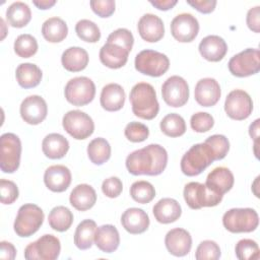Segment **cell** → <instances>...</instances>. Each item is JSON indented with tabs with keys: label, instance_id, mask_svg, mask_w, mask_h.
<instances>
[{
	"label": "cell",
	"instance_id": "obj_1",
	"mask_svg": "<svg viewBox=\"0 0 260 260\" xmlns=\"http://www.w3.org/2000/svg\"><path fill=\"white\" fill-rule=\"evenodd\" d=\"M168 164V152L159 144H149L126 157V168L134 176L160 175Z\"/></svg>",
	"mask_w": 260,
	"mask_h": 260
},
{
	"label": "cell",
	"instance_id": "obj_2",
	"mask_svg": "<svg viewBox=\"0 0 260 260\" xmlns=\"http://www.w3.org/2000/svg\"><path fill=\"white\" fill-rule=\"evenodd\" d=\"M130 103L132 112L138 118L152 120L159 111L156 92L153 86L147 82L136 83L130 91Z\"/></svg>",
	"mask_w": 260,
	"mask_h": 260
},
{
	"label": "cell",
	"instance_id": "obj_3",
	"mask_svg": "<svg viewBox=\"0 0 260 260\" xmlns=\"http://www.w3.org/2000/svg\"><path fill=\"white\" fill-rule=\"evenodd\" d=\"M215 160L212 149L206 143L192 145L181 159V171L188 177L200 175Z\"/></svg>",
	"mask_w": 260,
	"mask_h": 260
},
{
	"label": "cell",
	"instance_id": "obj_4",
	"mask_svg": "<svg viewBox=\"0 0 260 260\" xmlns=\"http://www.w3.org/2000/svg\"><path fill=\"white\" fill-rule=\"evenodd\" d=\"M44 211L36 204L26 203L19 207L13 229L17 236L27 238L39 231L44 222Z\"/></svg>",
	"mask_w": 260,
	"mask_h": 260
},
{
	"label": "cell",
	"instance_id": "obj_5",
	"mask_svg": "<svg viewBox=\"0 0 260 260\" xmlns=\"http://www.w3.org/2000/svg\"><path fill=\"white\" fill-rule=\"evenodd\" d=\"M222 224L231 233H251L258 228L259 216L253 208H232L223 214Z\"/></svg>",
	"mask_w": 260,
	"mask_h": 260
},
{
	"label": "cell",
	"instance_id": "obj_6",
	"mask_svg": "<svg viewBox=\"0 0 260 260\" xmlns=\"http://www.w3.org/2000/svg\"><path fill=\"white\" fill-rule=\"evenodd\" d=\"M183 194L187 205L191 209L216 206L221 202L223 197L207 188L205 184L199 182H190L186 184Z\"/></svg>",
	"mask_w": 260,
	"mask_h": 260
},
{
	"label": "cell",
	"instance_id": "obj_7",
	"mask_svg": "<svg viewBox=\"0 0 260 260\" xmlns=\"http://www.w3.org/2000/svg\"><path fill=\"white\" fill-rule=\"evenodd\" d=\"M21 142L17 135L4 133L0 137V169L3 173H14L20 164Z\"/></svg>",
	"mask_w": 260,
	"mask_h": 260
},
{
	"label": "cell",
	"instance_id": "obj_8",
	"mask_svg": "<svg viewBox=\"0 0 260 260\" xmlns=\"http://www.w3.org/2000/svg\"><path fill=\"white\" fill-rule=\"evenodd\" d=\"M134 64L138 72L151 77H159L168 71L170 60L160 52L143 50L136 55Z\"/></svg>",
	"mask_w": 260,
	"mask_h": 260
},
{
	"label": "cell",
	"instance_id": "obj_9",
	"mask_svg": "<svg viewBox=\"0 0 260 260\" xmlns=\"http://www.w3.org/2000/svg\"><path fill=\"white\" fill-rule=\"evenodd\" d=\"M64 94L70 104L81 107L89 104L95 95V85L86 76H78L70 79L65 85Z\"/></svg>",
	"mask_w": 260,
	"mask_h": 260
},
{
	"label": "cell",
	"instance_id": "obj_10",
	"mask_svg": "<svg viewBox=\"0 0 260 260\" xmlns=\"http://www.w3.org/2000/svg\"><path fill=\"white\" fill-rule=\"evenodd\" d=\"M230 72L237 77L254 75L260 70V51L248 48L233 56L228 64Z\"/></svg>",
	"mask_w": 260,
	"mask_h": 260
},
{
	"label": "cell",
	"instance_id": "obj_11",
	"mask_svg": "<svg viewBox=\"0 0 260 260\" xmlns=\"http://www.w3.org/2000/svg\"><path fill=\"white\" fill-rule=\"evenodd\" d=\"M61 251L60 240L53 235H44L28 244L24 250L26 260H55Z\"/></svg>",
	"mask_w": 260,
	"mask_h": 260
},
{
	"label": "cell",
	"instance_id": "obj_12",
	"mask_svg": "<svg viewBox=\"0 0 260 260\" xmlns=\"http://www.w3.org/2000/svg\"><path fill=\"white\" fill-rule=\"evenodd\" d=\"M62 125L64 130L77 140L89 137L94 131L92 119L86 113L79 110L67 112L63 117Z\"/></svg>",
	"mask_w": 260,
	"mask_h": 260
},
{
	"label": "cell",
	"instance_id": "obj_13",
	"mask_svg": "<svg viewBox=\"0 0 260 260\" xmlns=\"http://www.w3.org/2000/svg\"><path fill=\"white\" fill-rule=\"evenodd\" d=\"M161 95L165 103L173 108L184 106L189 99L187 81L178 75L169 77L161 85Z\"/></svg>",
	"mask_w": 260,
	"mask_h": 260
},
{
	"label": "cell",
	"instance_id": "obj_14",
	"mask_svg": "<svg viewBox=\"0 0 260 260\" xmlns=\"http://www.w3.org/2000/svg\"><path fill=\"white\" fill-rule=\"evenodd\" d=\"M224 111L234 120H245L253 111L251 96L243 89H234L225 98Z\"/></svg>",
	"mask_w": 260,
	"mask_h": 260
},
{
	"label": "cell",
	"instance_id": "obj_15",
	"mask_svg": "<svg viewBox=\"0 0 260 260\" xmlns=\"http://www.w3.org/2000/svg\"><path fill=\"white\" fill-rule=\"evenodd\" d=\"M199 22L191 13H181L171 22L172 36L181 43L192 42L198 35Z\"/></svg>",
	"mask_w": 260,
	"mask_h": 260
},
{
	"label": "cell",
	"instance_id": "obj_16",
	"mask_svg": "<svg viewBox=\"0 0 260 260\" xmlns=\"http://www.w3.org/2000/svg\"><path fill=\"white\" fill-rule=\"evenodd\" d=\"M47 114V103L40 95H29L20 105V116L27 124L38 125L42 123L46 119Z\"/></svg>",
	"mask_w": 260,
	"mask_h": 260
},
{
	"label": "cell",
	"instance_id": "obj_17",
	"mask_svg": "<svg viewBox=\"0 0 260 260\" xmlns=\"http://www.w3.org/2000/svg\"><path fill=\"white\" fill-rule=\"evenodd\" d=\"M221 90L219 83L211 77L200 79L194 89L195 101L202 107H212L220 99Z\"/></svg>",
	"mask_w": 260,
	"mask_h": 260
},
{
	"label": "cell",
	"instance_id": "obj_18",
	"mask_svg": "<svg viewBox=\"0 0 260 260\" xmlns=\"http://www.w3.org/2000/svg\"><path fill=\"white\" fill-rule=\"evenodd\" d=\"M165 244L166 248L172 255L183 257L191 250L192 238L188 231L181 228H176L167 233Z\"/></svg>",
	"mask_w": 260,
	"mask_h": 260
},
{
	"label": "cell",
	"instance_id": "obj_19",
	"mask_svg": "<svg viewBox=\"0 0 260 260\" xmlns=\"http://www.w3.org/2000/svg\"><path fill=\"white\" fill-rule=\"evenodd\" d=\"M71 172L63 165H54L49 167L44 174V182L46 187L57 193L64 192L71 183Z\"/></svg>",
	"mask_w": 260,
	"mask_h": 260
},
{
	"label": "cell",
	"instance_id": "obj_20",
	"mask_svg": "<svg viewBox=\"0 0 260 260\" xmlns=\"http://www.w3.org/2000/svg\"><path fill=\"white\" fill-rule=\"evenodd\" d=\"M140 37L148 43H156L165 35V25L160 17L152 13H146L140 17L137 24Z\"/></svg>",
	"mask_w": 260,
	"mask_h": 260
},
{
	"label": "cell",
	"instance_id": "obj_21",
	"mask_svg": "<svg viewBox=\"0 0 260 260\" xmlns=\"http://www.w3.org/2000/svg\"><path fill=\"white\" fill-rule=\"evenodd\" d=\"M198 49L201 56L207 61L218 62L225 56L228 45L221 37L210 35L201 40Z\"/></svg>",
	"mask_w": 260,
	"mask_h": 260
},
{
	"label": "cell",
	"instance_id": "obj_22",
	"mask_svg": "<svg viewBox=\"0 0 260 260\" xmlns=\"http://www.w3.org/2000/svg\"><path fill=\"white\" fill-rule=\"evenodd\" d=\"M123 228L132 235L144 233L149 226V217L147 213L137 207H131L124 211L121 216Z\"/></svg>",
	"mask_w": 260,
	"mask_h": 260
},
{
	"label": "cell",
	"instance_id": "obj_23",
	"mask_svg": "<svg viewBox=\"0 0 260 260\" xmlns=\"http://www.w3.org/2000/svg\"><path fill=\"white\" fill-rule=\"evenodd\" d=\"M234 182L235 178L230 169L225 167H217L208 174L205 185L213 192L223 196L224 193L233 188Z\"/></svg>",
	"mask_w": 260,
	"mask_h": 260
},
{
	"label": "cell",
	"instance_id": "obj_24",
	"mask_svg": "<svg viewBox=\"0 0 260 260\" xmlns=\"http://www.w3.org/2000/svg\"><path fill=\"white\" fill-rule=\"evenodd\" d=\"M128 55L129 52L125 48L109 42H106L100 50L101 62L111 69L123 67L127 63Z\"/></svg>",
	"mask_w": 260,
	"mask_h": 260
},
{
	"label": "cell",
	"instance_id": "obj_25",
	"mask_svg": "<svg viewBox=\"0 0 260 260\" xmlns=\"http://www.w3.org/2000/svg\"><path fill=\"white\" fill-rule=\"evenodd\" d=\"M100 103L103 109L108 112H116L123 108L125 104V91L118 83L105 85L101 92Z\"/></svg>",
	"mask_w": 260,
	"mask_h": 260
},
{
	"label": "cell",
	"instance_id": "obj_26",
	"mask_svg": "<svg viewBox=\"0 0 260 260\" xmlns=\"http://www.w3.org/2000/svg\"><path fill=\"white\" fill-rule=\"evenodd\" d=\"M152 212L158 222L166 224L179 219L182 214V208L176 199L162 198L154 204Z\"/></svg>",
	"mask_w": 260,
	"mask_h": 260
},
{
	"label": "cell",
	"instance_id": "obj_27",
	"mask_svg": "<svg viewBox=\"0 0 260 260\" xmlns=\"http://www.w3.org/2000/svg\"><path fill=\"white\" fill-rule=\"evenodd\" d=\"M94 244L102 252H115L120 244L118 230L112 224H103L99 226L94 236Z\"/></svg>",
	"mask_w": 260,
	"mask_h": 260
},
{
	"label": "cell",
	"instance_id": "obj_28",
	"mask_svg": "<svg viewBox=\"0 0 260 260\" xmlns=\"http://www.w3.org/2000/svg\"><path fill=\"white\" fill-rule=\"evenodd\" d=\"M70 204L79 211L90 209L96 202L94 189L87 184H79L70 193Z\"/></svg>",
	"mask_w": 260,
	"mask_h": 260
},
{
	"label": "cell",
	"instance_id": "obj_29",
	"mask_svg": "<svg viewBox=\"0 0 260 260\" xmlns=\"http://www.w3.org/2000/svg\"><path fill=\"white\" fill-rule=\"evenodd\" d=\"M69 149L68 140L59 133L48 134L42 142L44 154L51 159H59L65 156Z\"/></svg>",
	"mask_w": 260,
	"mask_h": 260
},
{
	"label": "cell",
	"instance_id": "obj_30",
	"mask_svg": "<svg viewBox=\"0 0 260 260\" xmlns=\"http://www.w3.org/2000/svg\"><path fill=\"white\" fill-rule=\"evenodd\" d=\"M88 60L87 52L80 47H70L66 49L61 57L63 67L70 72H78L85 69Z\"/></svg>",
	"mask_w": 260,
	"mask_h": 260
},
{
	"label": "cell",
	"instance_id": "obj_31",
	"mask_svg": "<svg viewBox=\"0 0 260 260\" xmlns=\"http://www.w3.org/2000/svg\"><path fill=\"white\" fill-rule=\"evenodd\" d=\"M42 76V70L34 63H21L15 71L16 80L23 88L36 87L41 82Z\"/></svg>",
	"mask_w": 260,
	"mask_h": 260
},
{
	"label": "cell",
	"instance_id": "obj_32",
	"mask_svg": "<svg viewBox=\"0 0 260 260\" xmlns=\"http://www.w3.org/2000/svg\"><path fill=\"white\" fill-rule=\"evenodd\" d=\"M42 34L46 41L50 43L62 42L68 34L66 22L57 16L48 18L42 25Z\"/></svg>",
	"mask_w": 260,
	"mask_h": 260
},
{
	"label": "cell",
	"instance_id": "obj_33",
	"mask_svg": "<svg viewBox=\"0 0 260 260\" xmlns=\"http://www.w3.org/2000/svg\"><path fill=\"white\" fill-rule=\"evenodd\" d=\"M96 223L92 219L82 220L76 228L74 233V244L80 250L89 249L94 241L96 232Z\"/></svg>",
	"mask_w": 260,
	"mask_h": 260
},
{
	"label": "cell",
	"instance_id": "obj_34",
	"mask_svg": "<svg viewBox=\"0 0 260 260\" xmlns=\"http://www.w3.org/2000/svg\"><path fill=\"white\" fill-rule=\"evenodd\" d=\"M31 18V11L28 5L24 2L17 1L13 2L8 6L6 10L7 22L13 27H23L25 26Z\"/></svg>",
	"mask_w": 260,
	"mask_h": 260
},
{
	"label": "cell",
	"instance_id": "obj_35",
	"mask_svg": "<svg viewBox=\"0 0 260 260\" xmlns=\"http://www.w3.org/2000/svg\"><path fill=\"white\" fill-rule=\"evenodd\" d=\"M87 155L94 165L101 166L105 164L111 157L110 143L103 137L92 139L87 145Z\"/></svg>",
	"mask_w": 260,
	"mask_h": 260
},
{
	"label": "cell",
	"instance_id": "obj_36",
	"mask_svg": "<svg viewBox=\"0 0 260 260\" xmlns=\"http://www.w3.org/2000/svg\"><path fill=\"white\" fill-rule=\"evenodd\" d=\"M50 226L60 233L66 232L69 230L73 222V214L69 208L65 206H56L54 207L48 216Z\"/></svg>",
	"mask_w": 260,
	"mask_h": 260
},
{
	"label": "cell",
	"instance_id": "obj_37",
	"mask_svg": "<svg viewBox=\"0 0 260 260\" xmlns=\"http://www.w3.org/2000/svg\"><path fill=\"white\" fill-rule=\"evenodd\" d=\"M161 132L169 137H179L186 132V123L182 116L171 113L165 116L159 124Z\"/></svg>",
	"mask_w": 260,
	"mask_h": 260
},
{
	"label": "cell",
	"instance_id": "obj_38",
	"mask_svg": "<svg viewBox=\"0 0 260 260\" xmlns=\"http://www.w3.org/2000/svg\"><path fill=\"white\" fill-rule=\"evenodd\" d=\"M130 195L134 201L146 204L155 197V189L147 181H136L130 187Z\"/></svg>",
	"mask_w": 260,
	"mask_h": 260
},
{
	"label": "cell",
	"instance_id": "obj_39",
	"mask_svg": "<svg viewBox=\"0 0 260 260\" xmlns=\"http://www.w3.org/2000/svg\"><path fill=\"white\" fill-rule=\"evenodd\" d=\"M38 51V42L29 34L18 36L14 42V52L20 58H29Z\"/></svg>",
	"mask_w": 260,
	"mask_h": 260
},
{
	"label": "cell",
	"instance_id": "obj_40",
	"mask_svg": "<svg viewBox=\"0 0 260 260\" xmlns=\"http://www.w3.org/2000/svg\"><path fill=\"white\" fill-rule=\"evenodd\" d=\"M75 31L79 39L87 43H96L101 39L99 26L89 19H81L75 25Z\"/></svg>",
	"mask_w": 260,
	"mask_h": 260
},
{
	"label": "cell",
	"instance_id": "obj_41",
	"mask_svg": "<svg viewBox=\"0 0 260 260\" xmlns=\"http://www.w3.org/2000/svg\"><path fill=\"white\" fill-rule=\"evenodd\" d=\"M235 252L240 260H258L260 257L259 246L251 239L240 240L235 247Z\"/></svg>",
	"mask_w": 260,
	"mask_h": 260
},
{
	"label": "cell",
	"instance_id": "obj_42",
	"mask_svg": "<svg viewBox=\"0 0 260 260\" xmlns=\"http://www.w3.org/2000/svg\"><path fill=\"white\" fill-rule=\"evenodd\" d=\"M204 143H206L213 151L215 160H220L225 157L230 149V142L224 135L214 134L209 136Z\"/></svg>",
	"mask_w": 260,
	"mask_h": 260
},
{
	"label": "cell",
	"instance_id": "obj_43",
	"mask_svg": "<svg viewBox=\"0 0 260 260\" xmlns=\"http://www.w3.org/2000/svg\"><path fill=\"white\" fill-rule=\"evenodd\" d=\"M220 248L216 242L211 240L202 241L195 252L197 260H217L220 257Z\"/></svg>",
	"mask_w": 260,
	"mask_h": 260
},
{
	"label": "cell",
	"instance_id": "obj_44",
	"mask_svg": "<svg viewBox=\"0 0 260 260\" xmlns=\"http://www.w3.org/2000/svg\"><path fill=\"white\" fill-rule=\"evenodd\" d=\"M125 137L131 142H142L149 135L148 127L140 122H130L124 130Z\"/></svg>",
	"mask_w": 260,
	"mask_h": 260
},
{
	"label": "cell",
	"instance_id": "obj_45",
	"mask_svg": "<svg viewBox=\"0 0 260 260\" xmlns=\"http://www.w3.org/2000/svg\"><path fill=\"white\" fill-rule=\"evenodd\" d=\"M191 128L198 133L209 131L214 125L213 117L205 112H198L191 116L190 119Z\"/></svg>",
	"mask_w": 260,
	"mask_h": 260
},
{
	"label": "cell",
	"instance_id": "obj_46",
	"mask_svg": "<svg viewBox=\"0 0 260 260\" xmlns=\"http://www.w3.org/2000/svg\"><path fill=\"white\" fill-rule=\"evenodd\" d=\"M107 42L114 43L125 48L128 52L132 50L134 44V38L132 32L127 28H118L111 32L107 39Z\"/></svg>",
	"mask_w": 260,
	"mask_h": 260
},
{
	"label": "cell",
	"instance_id": "obj_47",
	"mask_svg": "<svg viewBox=\"0 0 260 260\" xmlns=\"http://www.w3.org/2000/svg\"><path fill=\"white\" fill-rule=\"evenodd\" d=\"M18 188L10 180H0V200L3 204H12L18 198Z\"/></svg>",
	"mask_w": 260,
	"mask_h": 260
},
{
	"label": "cell",
	"instance_id": "obj_48",
	"mask_svg": "<svg viewBox=\"0 0 260 260\" xmlns=\"http://www.w3.org/2000/svg\"><path fill=\"white\" fill-rule=\"evenodd\" d=\"M123 190L122 181L118 177H110L104 180L102 184L103 193L109 198L118 197Z\"/></svg>",
	"mask_w": 260,
	"mask_h": 260
},
{
	"label": "cell",
	"instance_id": "obj_49",
	"mask_svg": "<svg viewBox=\"0 0 260 260\" xmlns=\"http://www.w3.org/2000/svg\"><path fill=\"white\" fill-rule=\"evenodd\" d=\"M92 11L100 17H109L115 11L114 0H92L89 2Z\"/></svg>",
	"mask_w": 260,
	"mask_h": 260
},
{
	"label": "cell",
	"instance_id": "obj_50",
	"mask_svg": "<svg viewBox=\"0 0 260 260\" xmlns=\"http://www.w3.org/2000/svg\"><path fill=\"white\" fill-rule=\"evenodd\" d=\"M246 22L248 27L254 32L258 34L260 31V7L259 6H255L248 10Z\"/></svg>",
	"mask_w": 260,
	"mask_h": 260
},
{
	"label": "cell",
	"instance_id": "obj_51",
	"mask_svg": "<svg viewBox=\"0 0 260 260\" xmlns=\"http://www.w3.org/2000/svg\"><path fill=\"white\" fill-rule=\"evenodd\" d=\"M187 3L204 14L212 12L216 6L215 0H187Z\"/></svg>",
	"mask_w": 260,
	"mask_h": 260
},
{
	"label": "cell",
	"instance_id": "obj_52",
	"mask_svg": "<svg viewBox=\"0 0 260 260\" xmlns=\"http://www.w3.org/2000/svg\"><path fill=\"white\" fill-rule=\"evenodd\" d=\"M16 256V249L15 247L6 241H2L0 243V258L13 260Z\"/></svg>",
	"mask_w": 260,
	"mask_h": 260
},
{
	"label": "cell",
	"instance_id": "obj_53",
	"mask_svg": "<svg viewBox=\"0 0 260 260\" xmlns=\"http://www.w3.org/2000/svg\"><path fill=\"white\" fill-rule=\"evenodd\" d=\"M150 4L152 6H154L155 8H157L158 10H169L172 9L176 4H177V0H154V1H149Z\"/></svg>",
	"mask_w": 260,
	"mask_h": 260
},
{
	"label": "cell",
	"instance_id": "obj_54",
	"mask_svg": "<svg viewBox=\"0 0 260 260\" xmlns=\"http://www.w3.org/2000/svg\"><path fill=\"white\" fill-rule=\"evenodd\" d=\"M259 122L260 120L259 119H256L249 127V134L250 136L254 139L255 143H258L257 142V139L259 137Z\"/></svg>",
	"mask_w": 260,
	"mask_h": 260
},
{
	"label": "cell",
	"instance_id": "obj_55",
	"mask_svg": "<svg viewBox=\"0 0 260 260\" xmlns=\"http://www.w3.org/2000/svg\"><path fill=\"white\" fill-rule=\"evenodd\" d=\"M32 3L39 9L46 10V9H50L52 6H54L56 4V1L55 0H40V1H32Z\"/></svg>",
	"mask_w": 260,
	"mask_h": 260
}]
</instances>
